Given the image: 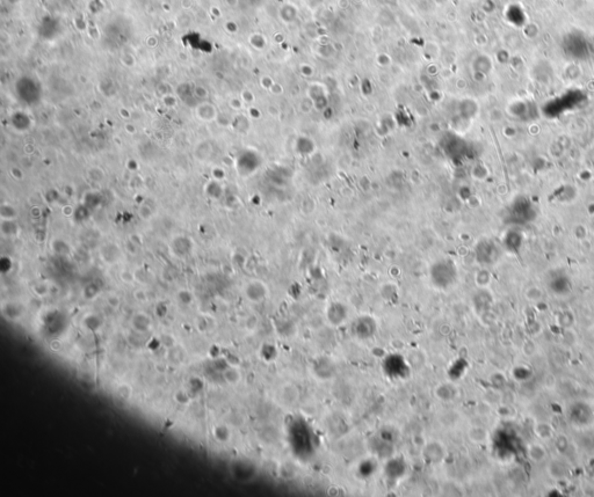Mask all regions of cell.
<instances>
[{"label":"cell","instance_id":"cell-1","mask_svg":"<svg viewBox=\"0 0 594 497\" xmlns=\"http://www.w3.org/2000/svg\"><path fill=\"white\" fill-rule=\"evenodd\" d=\"M570 421L579 427H586L593 421V412L589 404L584 402L573 404L569 412Z\"/></svg>","mask_w":594,"mask_h":497},{"label":"cell","instance_id":"cell-2","mask_svg":"<svg viewBox=\"0 0 594 497\" xmlns=\"http://www.w3.org/2000/svg\"><path fill=\"white\" fill-rule=\"evenodd\" d=\"M549 288L555 295H565L571 291V282L566 275L557 274L549 282Z\"/></svg>","mask_w":594,"mask_h":497},{"label":"cell","instance_id":"cell-3","mask_svg":"<svg viewBox=\"0 0 594 497\" xmlns=\"http://www.w3.org/2000/svg\"><path fill=\"white\" fill-rule=\"evenodd\" d=\"M548 473L555 480H562L566 478L567 473H569V467L565 461L561 459H554L550 461L548 466Z\"/></svg>","mask_w":594,"mask_h":497},{"label":"cell","instance_id":"cell-4","mask_svg":"<svg viewBox=\"0 0 594 497\" xmlns=\"http://www.w3.org/2000/svg\"><path fill=\"white\" fill-rule=\"evenodd\" d=\"M266 295H267V289L262 283L252 282L247 285L246 295L250 300L258 303V301L265 299Z\"/></svg>","mask_w":594,"mask_h":497},{"label":"cell","instance_id":"cell-5","mask_svg":"<svg viewBox=\"0 0 594 497\" xmlns=\"http://www.w3.org/2000/svg\"><path fill=\"white\" fill-rule=\"evenodd\" d=\"M477 253L478 255H480L482 262L491 263L495 261V259L497 257V248H496V246L491 241H484L481 244Z\"/></svg>","mask_w":594,"mask_h":497},{"label":"cell","instance_id":"cell-6","mask_svg":"<svg viewBox=\"0 0 594 497\" xmlns=\"http://www.w3.org/2000/svg\"><path fill=\"white\" fill-rule=\"evenodd\" d=\"M196 114L200 120L206 121V122H211L217 117L216 107L209 102H202L200 106H197Z\"/></svg>","mask_w":594,"mask_h":497},{"label":"cell","instance_id":"cell-7","mask_svg":"<svg viewBox=\"0 0 594 497\" xmlns=\"http://www.w3.org/2000/svg\"><path fill=\"white\" fill-rule=\"evenodd\" d=\"M425 458L432 464L440 463L443 458V451L441 446L435 443L427 445V448L425 449Z\"/></svg>","mask_w":594,"mask_h":497},{"label":"cell","instance_id":"cell-8","mask_svg":"<svg viewBox=\"0 0 594 497\" xmlns=\"http://www.w3.org/2000/svg\"><path fill=\"white\" fill-rule=\"evenodd\" d=\"M474 67L478 73H482V75H489L493 67L491 58L486 55L478 56V57L475 59Z\"/></svg>","mask_w":594,"mask_h":497},{"label":"cell","instance_id":"cell-9","mask_svg":"<svg viewBox=\"0 0 594 497\" xmlns=\"http://www.w3.org/2000/svg\"><path fill=\"white\" fill-rule=\"evenodd\" d=\"M521 244H522V236L519 232H516V231L508 232V234L506 235V239H505V245H506L508 250L515 251L516 253V251L520 249V247H521Z\"/></svg>","mask_w":594,"mask_h":497},{"label":"cell","instance_id":"cell-10","mask_svg":"<svg viewBox=\"0 0 594 497\" xmlns=\"http://www.w3.org/2000/svg\"><path fill=\"white\" fill-rule=\"evenodd\" d=\"M528 455L534 463H542L546 457V451L540 444H531L528 446Z\"/></svg>","mask_w":594,"mask_h":497},{"label":"cell","instance_id":"cell-11","mask_svg":"<svg viewBox=\"0 0 594 497\" xmlns=\"http://www.w3.org/2000/svg\"><path fill=\"white\" fill-rule=\"evenodd\" d=\"M150 325H151V321L147 318V315L143 314V313L135 315V318L132 319V326L136 330L141 331V333H144V331L149 329Z\"/></svg>","mask_w":594,"mask_h":497},{"label":"cell","instance_id":"cell-12","mask_svg":"<svg viewBox=\"0 0 594 497\" xmlns=\"http://www.w3.org/2000/svg\"><path fill=\"white\" fill-rule=\"evenodd\" d=\"M534 430H535V434H536L540 438H543V439L550 437L552 434V429L550 425L548 424V423H539V424L535 425Z\"/></svg>","mask_w":594,"mask_h":497},{"label":"cell","instance_id":"cell-13","mask_svg":"<svg viewBox=\"0 0 594 497\" xmlns=\"http://www.w3.org/2000/svg\"><path fill=\"white\" fill-rule=\"evenodd\" d=\"M524 31H525L526 36L530 38V40H535V38L539 36V34H540V27L536 25V23L530 22L525 26Z\"/></svg>","mask_w":594,"mask_h":497},{"label":"cell","instance_id":"cell-14","mask_svg":"<svg viewBox=\"0 0 594 497\" xmlns=\"http://www.w3.org/2000/svg\"><path fill=\"white\" fill-rule=\"evenodd\" d=\"M84 324L85 327L88 328L90 330H96L97 328H100V326H101V320H100L96 315H88L85 318Z\"/></svg>","mask_w":594,"mask_h":497},{"label":"cell","instance_id":"cell-15","mask_svg":"<svg viewBox=\"0 0 594 497\" xmlns=\"http://www.w3.org/2000/svg\"><path fill=\"white\" fill-rule=\"evenodd\" d=\"M214 435H215V437H216V439L221 440V442H225V440L229 439L230 433H229V430H227L226 427L221 425V427L215 428Z\"/></svg>","mask_w":594,"mask_h":497},{"label":"cell","instance_id":"cell-16","mask_svg":"<svg viewBox=\"0 0 594 497\" xmlns=\"http://www.w3.org/2000/svg\"><path fill=\"white\" fill-rule=\"evenodd\" d=\"M470 436H471V438L476 440V442H484L487 435L485 430H483L482 428H474L471 430V433H470Z\"/></svg>","mask_w":594,"mask_h":497},{"label":"cell","instance_id":"cell-17","mask_svg":"<svg viewBox=\"0 0 594 497\" xmlns=\"http://www.w3.org/2000/svg\"><path fill=\"white\" fill-rule=\"evenodd\" d=\"M224 378H225V380L229 381V383H237L239 380V374L236 370L226 369L225 371H224Z\"/></svg>","mask_w":594,"mask_h":497},{"label":"cell","instance_id":"cell-18","mask_svg":"<svg viewBox=\"0 0 594 497\" xmlns=\"http://www.w3.org/2000/svg\"><path fill=\"white\" fill-rule=\"evenodd\" d=\"M541 295H542V292H541L540 290L536 289V288H530V290H528V292H527L528 299H530V300L540 299Z\"/></svg>","mask_w":594,"mask_h":497},{"label":"cell","instance_id":"cell-19","mask_svg":"<svg viewBox=\"0 0 594 497\" xmlns=\"http://www.w3.org/2000/svg\"><path fill=\"white\" fill-rule=\"evenodd\" d=\"M191 388L193 392H200V390L203 388L202 380L199 379V378H193V379L191 380Z\"/></svg>","mask_w":594,"mask_h":497},{"label":"cell","instance_id":"cell-20","mask_svg":"<svg viewBox=\"0 0 594 497\" xmlns=\"http://www.w3.org/2000/svg\"><path fill=\"white\" fill-rule=\"evenodd\" d=\"M176 399H177V401L180 402V404H187L189 400L188 395L186 394V392H184V390H179V392L176 394Z\"/></svg>","mask_w":594,"mask_h":497},{"label":"cell","instance_id":"cell-21","mask_svg":"<svg viewBox=\"0 0 594 497\" xmlns=\"http://www.w3.org/2000/svg\"><path fill=\"white\" fill-rule=\"evenodd\" d=\"M556 446L558 450L563 451V450H565L567 448V440L565 438H563V436H561L560 438L556 440Z\"/></svg>","mask_w":594,"mask_h":497},{"label":"cell","instance_id":"cell-22","mask_svg":"<svg viewBox=\"0 0 594 497\" xmlns=\"http://www.w3.org/2000/svg\"><path fill=\"white\" fill-rule=\"evenodd\" d=\"M179 297H180V300H181L184 304H189V301L192 300L191 299L192 297H191V295H189L188 292H185V291L184 292H180Z\"/></svg>","mask_w":594,"mask_h":497},{"label":"cell","instance_id":"cell-23","mask_svg":"<svg viewBox=\"0 0 594 497\" xmlns=\"http://www.w3.org/2000/svg\"><path fill=\"white\" fill-rule=\"evenodd\" d=\"M119 303H120V300H119V298H117V297H114V295H113V297H109L108 298V304L111 305V306L116 307L117 305H119Z\"/></svg>","mask_w":594,"mask_h":497}]
</instances>
